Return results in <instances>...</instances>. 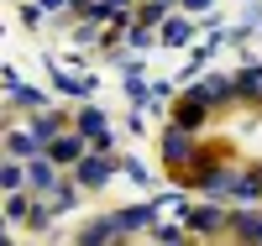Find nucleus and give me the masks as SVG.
Instances as JSON below:
<instances>
[{
	"mask_svg": "<svg viewBox=\"0 0 262 246\" xmlns=\"http://www.w3.org/2000/svg\"><path fill=\"white\" fill-rule=\"evenodd\" d=\"M121 220V231H147V226H158V210L152 205H137V210H116Z\"/></svg>",
	"mask_w": 262,
	"mask_h": 246,
	"instance_id": "1a4fd4ad",
	"label": "nucleus"
},
{
	"mask_svg": "<svg viewBox=\"0 0 262 246\" xmlns=\"http://www.w3.org/2000/svg\"><path fill=\"white\" fill-rule=\"evenodd\" d=\"M42 6H48V11H58V6H63V0H42Z\"/></svg>",
	"mask_w": 262,
	"mask_h": 246,
	"instance_id": "6ab92c4d",
	"label": "nucleus"
},
{
	"mask_svg": "<svg viewBox=\"0 0 262 246\" xmlns=\"http://www.w3.org/2000/svg\"><path fill=\"white\" fill-rule=\"evenodd\" d=\"M74 189H79V184H58V189L48 194V205H53V215H63V210H74Z\"/></svg>",
	"mask_w": 262,
	"mask_h": 246,
	"instance_id": "4468645a",
	"label": "nucleus"
},
{
	"mask_svg": "<svg viewBox=\"0 0 262 246\" xmlns=\"http://www.w3.org/2000/svg\"><path fill=\"white\" fill-rule=\"evenodd\" d=\"M11 110H27V116H37V110H48V95H42V89H27V84H21V89H11Z\"/></svg>",
	"mask_w": 262,
	"mask_h": 246,
	"instance_id": "6e6552de",
	"label": "nucleus"
},
{
	"mask_svg": "<svg viewBox=\"0 0 262 246\" xmlns=\"http://www.w3.org/2000/svg\"><path fill=\"white\" fill-rule=\"evenodd\" d=\"M27 189L32 194H53L58 189V163L48 158V152H37V158L27 163Z\"/></svg>",
	"mask_w": 262,
	"mask_h": 246,
	"instance_id": "20e7f679",
	"label": "nucleus"
},
{
	"mask_svg": "<svg viewBox=\"0 0 262 246\" xmlns=\"http://www.w3.org/2000/svg\"><path fill=\"white\" fill-rule=\"evenodd\" d=\"M6 152H11V158H21V163H32L37 152H48V147L37 142V131H11V142H6Z\"/></svg>",
	"mask_w": 262,
	"mask_h": 246,
	"instance_id": "423d86ee",
	"label": "nucleus"
},
{
	"mask_svg": "<svg viewBox=\"0 0 262 246\" xmlns=\"http://www.w3.org/2000/svg\"><path fill=\"white\" fill-rule=\"evenodd\" d=\"M116 168H121V163L111 158V152H95V147H90V152L74 163V184H79V189H105Z\"/></svg>",
	"mask_w": 262,
	"mask_h": 246,
	"instance_id": "f03ea898",
	"label": "nucleus"
},
{
	"mask_svg": "<svg viewBox=\"0 0 262 246\" xmlns=\"http://www.w3.org/2000/svg\"><path fill=\"white\" fill-rule=\"evenodd\" d=\"M221 226H226L221 210H194V215H189V231H200V236H215Z\"/></svg>",
	"mask_w": 262,
	"mask_h": 246,
	"instance_id": "9b49d317",
	"label": "nucleus"
},
{
	"mask_svg": "<svg viewBox=\"0 0 262 246\" xmlns=\"http://www.w3.org/2000/svg\"><path fill=\"white\" fill-rule=\"evenodd\" d=\"M189 37H194V27H189V21H179V16H173L168 27H163V42H168V48H184Z\"/></svg>",
	"mask_w": 262,
	"mask_h": 246,
	"instance_id": "ddd939ff",
	"label": "nucleus"
},
{
	"mask_svg": "<svg viewBox=\"0 0 262 246\" xmlns=\"http://www.w3.org/2000/svg\"><path fill=\"white\" fill-rule=\"evenodd\" d=\"M84 152H90V137H84V131H58V137L48 142V158H53L58 168H69V163H79Z\"/></svg>",
	"mask_w": 262,
	"mask_h": 246,
	"instance_id": "7ed1b4c3",
	"label": "nucleus"
},
{
	"mask_svg": "<svg viewBox=\"0 0 262 246\" xmlns=\"http://www.w3.org/2000/svg\"><path fill=\"white\" fill-rule=\"evenodd\" d=\"M32 131H37V142L48 147L58 131H63V116H58V110H37V116H32Z\"/></svg>",
	"mask_w": 262,
	"mask_h": 246,
	"instance_id": "9d476101",
	"label": "nucleus"
},
{
	"mask_svg": "<svg viewBox=\"0 0 262 246\" xmlns=\"http://www.w3.org/2000/svg\"><path fill=\"white\" fill-rule=\"evenodd\" d=\"M126 6H131V0H100L105 21H131V16H126Z\"/></svg>",
	"mask_w": 262,
	"mask_h": 246,
	"instance_id": "f3484780",
	"label": "nucleus"
},
{
	"mask_svg": "<svg viewBox=\"0 0 262 246\" xmlns=\"http://www.w3.org/2000/svg\"><path fill=\"white\" fill-rule=\"evenodd\" d=\"M116 236H126L116 215H105V220H95V226H84V231H79V241H90V246H100V241H116Z\"/></svg>",
	"mask_w": 262,
	"mask_h": 246,
	"instance_id": "0eeeda50",
	"label": "nucleus"
},
{
	"mask_svg": "<svg viewBox=\"0 0 262 246\" xmlns=\"http://www.w3.org/2000/svg\"><path fill=\"white\" fill-rule=\"evenodd\" d=\"M6 215H11V220H27V215H32V199L21 194V189H11V199H6Z\"/></svg>",
	"mask_w": 262,
	"mask_h": 246,
	"instance_id": "2eb2a0df",
	"label": "nucleus"
},
{
	"mask_svg": "<svg viewBox=\"0 0 262 246\" xmlns=\"http://www.w3.org/2000/svg\"><path fill=\"white\" fill-rule=\"evenodd\" d=\"M236 241L262 246V215H242V220H236Z\"/></svg>",
	"mask_w": 262,
	"mask_h": 246,
	"instance_id": "f8f14e48",
	"label": "nucleus"
},
{
	"mask_svg": "<svg viewBox=\"0 0 262 246\" xmlns=\"http://www.w3.org/2000/svg\"><path fill=\"white\" fill-rule=\"evenodd\" d=\"M158 152H163V163H168L173 173H184V168H194V158H200V147H194V131H189V126H179V121H173V126L163 131V142H158Z\"/></svg>",
	"mask_w": 262,
	"mask_h": 246,
	"instance_id": "f257e3e1",
	"label": "nucleus"
},
{
	"mask_svg": "<svg viewBox=\"0 0 262 246\" xmlns=\"http://www.w3.org/2000/svg\"><path fill=\"white\" fill-rule=\"evenodd\" d=\"M0 178H6V189H21V184H27V168H21V158H11Z\"/></svg>",
	"mask_w": 262,
	"mask_h": 246,
	"instance_id": "dca6fc26",
	"label": "nucleus"
},
{
	"mask_svg": "<svg viewBox=\"0 0 262 246\" xmlns=\"http://www.w3.org/2000/svg\"><path fill=\"white\" fill-rule=\"evenodd\" d=\"M236 95H242L247 105H262V63H252V69L236 74Z\"/></svg>",
	"mask_w": 262,
	"mask_h": 246,
	"instance_id": "39448f33",
	"label": "nucleus"
},
{
	"mask_svg": "<svg viewBox=\"0 0 262 246\" xmlns=\"http://www.w3.org/2000/svg\"><path fill=\"white\" fill-rule=\"evenodd\" d=\"M184 6H189V11H210L215 0H184Z\"/></svg>",
	"mask_w": 262,
	"mask_h": 246,
	"instance_id": "a211bd4d",
	"label": "nucleus"
}]
</instances>
